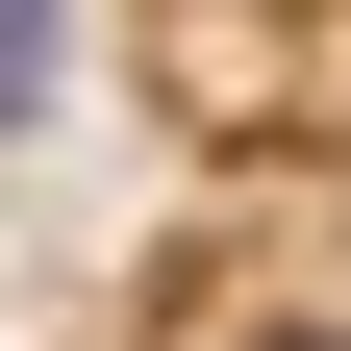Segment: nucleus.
Segmentation results:
<instances>
[{"mask_svg": "<svg viewBox=\"0 0 351 351\" xmlns=\"http://www.w3.org/2000/svg\"><path fill=\"white\" fill-rule=\"evenodd\" d=\"M51 51H75V25H51V0H0V125H25V101H51Z\"/></svg>", "mask_w": 351, "mask_h": 351, "instance_id": "f257e3e1", "label": "nucleus"}, {"mask_svg": "<svg viewBox=\"0 0 351 351\" xmlns=\"http://www.w3.org/2000/svg\"><path fill=\"white\" fill-rule=\"evenodd\" d=\"M251 351H351V326H251Z\"/></svg>", "mask_w": 351, "mask_h": 351, "instance_id": "f03ea898", "label": "nucleus"}]
</instances>
